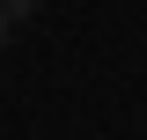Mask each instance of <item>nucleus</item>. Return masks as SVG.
I'll return each instance as SVG.
<instances>
[{
    "instance_id": "1",
    "label": "nucleus",
    "mask_w": 147,
    "mask_h": 140,
    "mask_svg": "<svg viewBox=\"0 0 147 140\" xmlns=\"http://www.w3.org/2000/svg\"><path fill=\"white\" fill-rule=\"evenodd\" d=\"M0 7H7V15H30V7H37V0H0Z\"/></svg>"
},
{
    "instance_id": "2",
    "label": "nucleus",
    "mask_w": 147,
    "mask_h": 140,
    "mask_svg": "<svg viewBox=\"0 0 147 140\" xmlns=\"http://www.w3.org/2000/svg\"><path fill=\"white\" fill-rule=\"evenodd\" d=\"M7 22H15V15H7V7H0V44H7Z\"/></svg>"
}]
</instances>
